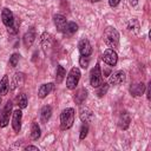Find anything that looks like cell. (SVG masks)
Returning <instances> with one entry per match:
<instances>
[{
    "label": "cell",
    "instance_id": "6da1fadb",
    "mask_svg": "<svg viewBox=\"0 0 151 151\" xmlns=\"http://www.w3.org/2000/svg\"><path fill=\"white\" fill-rule=\"evenodd\" d=\"M103 40L110 48H117L119 46V33L114 27H106L103 33Z\"/></svg>",
    "mask_w": 151,
    "mask_h": 151
},
{
    "label": "cell",
    "instance_id": "7a4b0ae2",
    "mask_svg": "<svg viewBox=\"0 0 151 151\" xmlns=\"http://www.w3.org/2000/svg\"><path fill=\"white\" fill-rule=\"evenodd\" d=\"M74 123V110L68 107L65 109L60 114V129L61 130H68L72 127Z\"/></svg>",
    "mask_w": 151,
    "mask_h": 151
},
{
    "label": "cell",
    "instance_id": "3957f363",
    "mask_svg": "<svg viewBox=\"0 0 151 151\" xmlns=\"http://www.w3.org/2000/svg\"><path fill=\"white\" fill-rule=\"evenodd\" d=\"M80 76H81L80 74V70L78 67H72L71 71L67 74V78H66V87L68 90H74L76 86L79 83Z\"/></svg>",
    "mask_w": 151,
    "mask_h": 151
},
{
    "label": "cell",
    "instance_id": "277c9868",
    "mask_svg": "<svg viewBox=\"0 0 151 151\" xmlns=\"http://www.w3.org/2000/svg\"><path fill=\"white\" fill-rule=\"evenodd\" d=\"M90 83L92 87H98L101 83H103V77H101V72H100V66L99 64H97L92 71H91V76H90Z\"/></svg>",
    "mask_w": 151,
    "mask_h": 151
},
{
    "label": "cell",
    "instance_id": "5b68a950",
    "mask_svg": "<svg viewBox=\"0 0 151 151\" xmlns=\"http://www.w3.org/2000/svg\"><path fill=\"white\" fill-rule=\"evenodd\" d=\"M101 59L107 65L114 66L117 64V61H118V55H117V52L113 48H107V50L104 51V53L101 55Z\"/></svg>",
    "mask_w": 151,
    "mask_h": 151
},
{
    "label": "cell",
    "instance_id": "8992f818",
    "mask_svg": "<svg viewBox=\"0 0 151 151\" xmlns=\"http://www.w3.org/2000/svg\"><path fill=\"white\" fill-rule=\"evenodd\" d=\"M12 101L8 100L2 110V113L0 114V127H5L7 126V124L9 123V116L12 114Z\"/></svg>",
    "mask_w": 151,
    "mask_h": 151
},
{
    "label": "cell",
    "instance_id": "52a82bcc",
    "mask_svg": "<svg viewBox=\"0 0 151 151\" xmlns=\"http://www.w3.org/2000/svg\"><path fill=\"white\" fill-rule=\"evenodd\" d=\"M21 119H22V112L20 109L13 111L12 113V127L15 132H19L21 129Z\"/></svg>",
    "mask_w": 151,
    "mask_h": 151
},
{
    "label": "cell",
    "instance_id": "ba28073f",
    "mask_svg": "<svg viewBox=\"0 0 151 151\" xmlns=\"http://www.w3.org/2000/svg\"><path fill=\"white\" fill-rule=\"evenodd\" d=\"M78 48H79V52H80L81 55L88 57V55L92 53V46H91L90 41H88L86 38H84V39H81V40L79 41Z\"/></svg>",
    "mask_w": 151,
    "mask_h": 151
},
{
    "label": "cell",
    "instance_id": "9c48e42d",
    "mask_svg": "<svg viewBox=\"0 0 151 151\" xmlns=\"http://www.w3.org/2000/svg\"><path fill=\"white\" fill-rule=\"evenodd\" d=\"M125 81V72L124 71H116L110 76L109 84L110 85H120Z\"/></svg>",
    "mask_w": 151,
    "mask_h": 151
},
{
    "label": "cell",
    "instance_id": "30bf717a",
    "mask_svg": "<svg viewBox=\"0 0 151 151\" xmlns=\"http://www.w3.org/2000/svg\"><path fill=\"white\" fill-rule=\"evenodd\" d=\"M1 20L6 27H11L14 22V15L8 8H4L1 12Z\"/></svg>",
    "mask_w": 151,
    "mask_h": 151
},
{
    "label": "cell",
    "instance_id": "8fae6325",
    "mask_svg": "<svg viewBox=\"0 0 151 151\" xmlns=\"http://www.w3.org/2000/svg\"><path fill=\"white\" fill-rule=\"evenodd\" d=\"M79 117H80V120L83 123H88V122L92 120L93 113L87 106H81L80 110H79Z\"/></svg>",
    "mask_w": 151,
    "mask_h": 151
},
{
    "label": "cell",
    "instance_id": "7c38bea8",
    "mask_svg": "<svg viewBox=\"0 0 151 151\" xmlns=\"http://www.w3.org/2000/svg\"><path fill=\"white\" fill-rule=\"evenodd\" d=\"M52 44H53V38L50 33H42L41 35V46H42V50L45 51V53H47L50 51V48L52 47Z\"/></svg>",
    "mask_w": 151,
    "mask_h": 151
},
{
    "label": "cell",
    "instance_id": "4fadbf2b",
    "mask_svg": "<svg viewBox=\"0 0 151 151\" xmlns=\"http://www.w3.org/2000/svg\"><path fill=\"white\" fill-rule=\"evenodd\" d=\"M53 21H54V25H55L57 29L63 33V31H64V28H65V26H66V24H67L66 18H65L64 15H61V14H55V15L53 17Z\"/></svg>",
    "mask_w": 151,
    "mask_h": 151
},
{
    "label": "cell",
    "instance_id": "5bb4252c",
    "mask_svg": "<svg viewBox=\"0 0 151 151\" xmlns=\"http://www.w3.org/2000/svg\"><path fill=\"white\" fill-rule=\"evenodd\" d=\"M22 40H24V45H25L26 47H31V46L33 45L34 40H35V32H34V28L28 29V31L24 34Z\"/></svg>",
    "mask_w": 151,
    "mask_h": 151
},
{
    "label": "cell",
    "instance_id": "9a60e30c",
    "mask_svg": "<svg viewBox=\"0 0 151 151\" xmlns=\"http://www.w3.org/2000/svg\"><path fill=\"white\" fill-rule=\"evenodd\" d=\"M144 91H145V85H144L143 81H142V83L133 84V85L130 87V93H131V96H133V97H139V96H142V94L144 93Z\"/></svg>",
    "mask_w": 151,
    "mask_h": 151
},
{
    "label": "cell",
    "instance_id": "2e32d148",
    "mask_svg": "<svg viewBox=\"0 0 151 151\" xmlns=\"http://www.w3.org/2000/svg\"><path fill=\"white\" fill-rule=\"evenodd\" d=\"M53 88H54V85H53L52 83L42 84V85L39 87V90H38V96H39V98H45L46 96H48V94L52 92Z\"/></svg>",
    "mask_w": 151,
    "mask_h": 151
},
{
    "label": "cell",
    "instance_id": "e0dca14e",
    "mask_svg": "<svg viewBox=\"0 0 151 151\" xmlns=\"http://www.w3.org/2000/svg\"><path fill=\"white\" fill-rule=\"evenodd\" d=\"M87 98V91H86V88H79L77 92H76V94L73 96V100H74V103L77 104V105H81L84 101H85V99Z\"/></svg>",
    "mask_w": 151,
    "mask_h": 151
},
{
    "label": "cell",
    "instance_id": "ac0fdd59",
    "mask_svg": "<svg viewBox=\"0 0 151 151\" xmlns=\"http://www.w3.org/2000/svg\"><path fill=\"white\" fill-rule=\"evenodd\" d=\"M119 127L122 129V130H126L127 127H129V125H130V123H131V118H130V114L126 112V111H124V112H122V114H120V117H119Z\"/></svg>",
    "mask_w": 151,
    "mask_h": 151
},
{
    "label": "cell",
    "instance_id": "d6986e66",
    "mask_svg": "<svg viewBox=\"0 0 151 151\" xmlns=\"http://www.w3.org/2000/svg\"><path fill=\"white\" fill-rule=\"evenodd\" d=\"M24 81H25V76H24V73H21V72H17L15 74H14V77H13V81H12V90H15L17 87H20L22 84H24Z\"/></svg>",
    "mask_w": 151,
    "mask_h": 151
},
{
    "label": "cell",
    "instance_id": "ffe728a7",
    "mask_svg": "<svg viewBox=\"0 0 151 151\" xmlns=\"http://www.w3.org/2000/svg\"><path fill=\"white\" fill-rule=\"evenodd\" d=\"M77 31H78V25H77L76 22H73V21H70V22L66 24V26H65L63 33H64V35H66V37H71V35H73Z\"/></svg>",
    "mask_w": 151,
    "mask_h": 151
},
{
    "label": "cell",
    "instance_id": "44dd1931",
    "mask_svg": "<svg viewBox=\"0 0 151 151\" xmlns=\"http://www.w3.org/2000/svg\"><path fill=\"white\" fill-rule=\"evenodd\" d=\"M52 116V107L50 105H45L40 111V119L42 123H47Z\"/></svg>",
    "mask_w": 151,
    "mask_h": 151
},
{
    "label": "cell",
    "instance_id": "7402d4cb",
    "mask_svg": "<svg viewBox=\"0 0 151 151\" xmlns=\"http://www.w3.org/2000/svg\"><path fill=\"white\" fill-rule=\"evenodd\" d=\"M9 90V81H8V77L4 76L2 79L0 80V96H6L8 93Z\"/></svg>",
    "mask_w": 151,
    "mask_h": 151
},
{
    "label": "cell",
    "instance_id": "603a6c76",
    "mask_svg": "<svg viewBox=\"0 0 151 151\" xmlns=\"http://www.w3.org/2000/svg\"><path fill=\"white\" fill-rule=\"evenodd\" d=\"M15 101H17V105L19 106V109H25L27 106V97L25 93H20L15 98Z\"/></svg>",
    "mask_w": 151,
    "mask_h": 151
},
{
    "label": "cell",
    "instance_id": "cb8c5ba5",
    "mask_svg": "<svg viewBox=\"0 0 151 151\" xmlns=\"http://www.w3.org/2000/svg\"><path fill=\"white\" fill-rule=\"evenodd\" d=\"M39 137H40V127H39L38 123L33 122L32 126H31V138L33 140H37Z\"/></svg>",
    "mask_w": 151,
    "mask_h": 151
},
{
    "label": "cell",
    "instance_id": "d4e9b609",
    "mask_svg": "<svg viewBox=\"0 0 151 151\" xmlns=\"http://www.w3.org/2000/svg\"><path fill=\"white\" fill-rule=\"evenodd\" d=\"M65 76H66V71L64 70V67L61 65H58L57 66V73H55V81L58 84H60L64 80Z\"/></svg>",
    "mask_w": 151,
    "mask_h": 151
},
{
    "label": "cell",
    "instance_id": "484cf974",
    "mask_svg": "<svg viewBox=\"0 0 151 151\" xmlns=\"http://www.w3.org/2000/svg\"><path fill=\"white\" fill-rule=\"evenodd\" d=\"M127 29L131 31L132 33H137L138 29H139V24H138V21H137L136 19L130 20V21L127 22Z\"/></svg>",
    "mask_w": 151,
    "mask_h": 151
},
{
    "label": "cell",
    "instance_id": "4316f807",
    "mask_svg": "<svg viewBox=\"0 0 151 151\" xmlns=\"http://www.w3.org/2000/svg\"><path fill=\"white\" fill-rule=\"evenodd\" d=\"M107 90H109V84H107V83H101V84L97 87V96H98V97L105 96L106 92H107Z\"/></svg>",
    "mask_w": 151,
    "mask_h": 151
},
{
    "label": "cell",
    "instance_id": "83f0119b",
    "mask_svg": "<svg viewBox=\"0 0 151 151\" xmlns=\"http://www.w3.org/2000/svg\"><path fill=\"white\" fill-rule=\"evenodd\" d=\"M19 58H20V55L18 53H13L12 57L9 58V66L11 67H15L18 65V63H19Z\"/></svg>",
    "mask_w": 151,
    "mask_h": 151
},
{
    "label": "cell",
    "instance_id": "f1b7e54d",
    "mask_svg": "<svg viewBox=\"0 0 151 151\" xmlns=\"http://www.w3.org/2000/svg\"><path fill=\"white\" fill-rule=\"evenodd\" d=\"M88 64H90V59H88V57L81 55V57L79 58V65H80L81 68H87Z\"/></svg>",
    "mask_w": 151,
    "mask_h": 151
},
{
    "label": "cell",
    "instance_id": "f546056e",
    "mask_svg": "<svg viewBox=\"0 0 151 151\" xmlns=\"http://www.w3.org/2000/svg\"><path fill=\"white\" fill-rule=\"evenodd\" d=\"M87 132H88V125H87V123H84V124H83V126H81V129H80L79 138L83 140V139L87 136Z\"/></svg>",
    "mask_w": 151,
    "mask_h": 151
},
{
    "label": "cell",
    "instance_id": "4dcf8cb0",
    "mask_svg": "<svg viewBox=\"0 0 151 151\" xmlns=\"http://www.w3.org/2000/svg\"><path fill=\"white\" fill-rule=\"evenodd\" d=\"M18 27H19V22L14 20L13 25H12L11 27H8V33H9V34H15V33L18 32Z\"/></svg>",
    "mask_w": 151,
    "mask_h": 151
},
{
    "label": "cell",
    "instance_id": "1f68e13d",
    "mask_svg": "<svg viewBox=\"0 0 151 151\" xmlns=\"http://www.w3.org/2000/svg\"><path fill=\"white\" fill-rule=\"evenodd\" d=\"M119 2H120V0H109V4L111 7H116Z\"/></svg>",
    "mask_w": 151,
    "mask_h": 151
},
{
    "label": "cell",
    "instance_id": "d6a6232c",
    "mask_svg": "<svg viewBox=\"0 0 151 151\" xmlns=\"http://www.w3.org/2000/svg\"><path fill=\"white\" fill-rule=\"evenodd\" d=\"M25 150H34V151H39V149L37 146H33V145H27L25 146Z\"/></svg>",
    "mask_w": 151,
    "mask_h": 151
},
{
    "label": "cell",
    "instance_id": "836d02e7",
    "mask_svg": "<svg viewBox=\"0 0 151 151\" xmlns=\"http://www.w3.org/2000/svg\"><path fill=\"white\" fill-rule=\"evenodd\" d=\"M150 84L151 83H149V85H147V88H146V97H147V99L150 100V98H151V92H150Z\"/></svg>",
    "mask_w": 151,
    "mask_h": 151
},
{
    "label": "cell",
    "instance_id": "e575fe53",
    "mask_svg": "<svg viewBox=\"0 0 151 151\" xmlns=\"http://www.w3.org/2000/svg\"><path fill=\"white\" fill-rule=\"evenodd\" d=\"M129 2H130L131 6H136L138 4V0H129Z\"/></svg>",
    "mask_w": 151,
    "mask_h": 151
},
{
    "label": "cell",
    "instance_id": "d590c367",
    "mask_svg": "<svg viewBox=\"0 0 151 151\" xmlns=\"http://www.w3.org/2000/svg\"><path fill=\"white\" fill-rule=\"evenodd\" d=\"M91 2H98V1H100V0H90Z\"/></svg>",
    "mask_w": 151,
    "mask_h": 151
},
{
    "label": "cell",
    "instance_id": "8d00e7d4",
    "mask_svg": "<svg viewBox=\"0 0 151 151\" xmlns=\"http://www.w3.org/2000/svg\"><path fill=\"white\" fill-rule=\"evenodd\" d=\"M0 104H1V97H0Z\"/></svg>",
    "mask_w": 151,
    "mask_h": 151
}]
</instances>
